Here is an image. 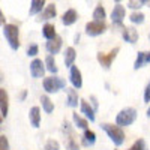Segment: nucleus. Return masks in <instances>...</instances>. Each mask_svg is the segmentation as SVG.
Returning <instances> with one entry per match:
<instances>
[{
	"label": "nucleus",
	"instance_id": "nucleus-1",
	"mask_svg": "<svg viewBox=\"0 0 150 150\" xmlns=\"http://www.w3.org/2000/svg\"><path fill=\"white\" fill-rule=\"evenodd\" d=\"M101 128L107 132L110 140L116 146H122L125 143V132H123L122 126H119V125H111V123H102Z\"/></svg>",
	"mask_w": 150,
	"mask_h": 150
},
{
	"label": "nucleus",
	"instance_id": "nucleus-2",
	"mask_svg": "<svg viewBox=\"0 0 150 150\" xmlns=\"http://www.w3.org/2000/svg\"><path fill=\"white\" fill-rule=\"evenodd\" d=\"M3 35L12 50L20 48V30L15 24H5L3 26Z\"/></svg>",
	"mask_w": 150,
	"mask_h": 150
},
{
	"label": "nucleus",
	"instance_id": "nucleus-3",
	"mask_svg": "<svg viewBox=\"0 0 150 150\" xmlns=\"http://www.w3.org/2000/svg\"><path fill=\"white\" fill-rule=\"evenodd\" d=\"M135 120H137V110L132 107L123 108L116 116V125H119V126H131Z\"/></svg>",
	"mask_w": 150,
	"mask_h": 150
},
{
	"label": "nucleus",
	"instance_id": "nucleus-4",
	"mask_svg": "<svg viewBox=\"0 0 150 150\" xmlns=\"http://www.w3.org/2000/svg\"><path fill=\"white\" fill-rule=\"evenodd\" d=\"M65 87H66L65 80H62L59 77H48L44 80V89L47 93H56L60 89H65Z\"/></svg>",
	"mask_w": 150,
	"mask_h": 150
},
{
	"label": "nucleus",
	"instance_id": "nucleus-5",
	"mask_svg": "<svg viewBox=\"0 0 150 150\" xmlns=\"http://www.w3.org/2000/svg\"><path fill=\"white\" fill-rule=\"evenodd\" d=\"M119 51H120V48L116 47V48H112L111 51L107 53V54L98 53V54H96V59H98V62H99V65H101L102 68H105V69H110V66H111V63H112V60L117 57Z\"/></svg>",
	"mask_w": 150,
	"mask_h": 150
},
{
	"label": "nucleus",
	"instance_id": "nucleus-6",
	"mask_svg": "<svg viewBox=\"0 0 150 150\" xmlns=\"http://www.w3.org/2000/svg\"><path fill=\"white\" fill-rule=\"evenodd\" d=\"M107 30V24L105 21H90L86 24V33L89 36H99Z\"/></svg>",
	"mask_w": 150,
	"mask_h": 150
},
{
	"label": "nucleus",
	"instance_id": "nucleus-7",
	"mask_svg": "<svg viewBox=\"0 0 150 150\" xmlns=\"http://www.w3.org/2000/svg\"><path fill=\"white\" fill-rule=\"evenodd\" d=\"M45 69H47V68H45V63H42L41 59H35L32 63H30V74H32L33 78H41V77H44Z\"/></svg>",
	"mask_w": 150,
	"mask_h": 150
},
{
	"label": "nucleus",
	"instance_id": "nucleus-8",
	"mask_svg": "<svg viewBox=\"0 0 150 150\" xmlns=\"http://www.w3.org/2000/svg\"><path fill=\"white\" fill-rule=\"evenodd\" d=\"M69 80H71V84L74 86V89H81L83 87V75H81V71L77 66L71 68Z\"/></svg>",
	"mask_w": 150,
	"mask_h": 150
},
{
	"label": "nucleus",
	"instance_id": "nucleus-9",
	"mask_svg": "<svg viewBox=\"0 0 150 150\" xmlns=\"http://www.w3.org/2000/svg\"><path fill=\"white\" fill-rule=\"evenodd\" d=\"M125 14H126V12H125V8L122 5H116L114 9H112V12H111L112 24H114V26H122V21L125 18Z\"/></svg>",
	"mask_w": 150,
	"mask_h": 150
},
{
	"label": "nucleus",
	"instance_id": "nucleus-10",
	"mask_svg": "<svg viewBox=\"0 0 150 150\" xmlns=\"http://www.w3.org/2000/svg\"><path fill=\"white\" fill-rule=\"evenodd\" d=\"M62 44H63V39H62V38L57 35L56 38H54V39H51V41H48L47 42V51L50 53V54H57L59 51H60V50H62Z\"/></svg>",
	"mask_w": 150,
	"mask_h": 150
},
{
	"label": "nucleus",
	"instance_id": "nucleus-11",
	"mask_svg": "<svg viewBox=\"0 0 150 150\" xmlns=\"http://www.w3.org/2000/svg\"><path fill=\"white\" fill-rule=\"evenodd\" d=\"M57 15V9H56V5L54 3H50L45 6V9L39 14V21H48V20H51V18H56Z\"/></svg>",
	"mask_w": 150,
	"mask_h": 150
},
{
	"label": "nucleus",
	"instance_id": "nucleus-12",
	"mask_svg": "<svg viewBox=\"0 0 150 150\" xmlns=\"http://www.w3.org/2000/svg\"><path fill=\"white\" fill-rule=\"evenodd\" d=\"M147 63H150V51H140L138 54H137L134 69H140V68L146 66Z\"/></svg>",
	"mask_w": 150,
	"mask_h": 150
},
{
	"label": "nucleus",
	"instance_id": "nucleus-13",
	"mask_svg": "<svg viewBox=\"0 0 150 150\" xmlns=\"http://www.w3.org/2000/svg\"><path fill=\"white\" fill-rule=\"evenodd\" d=\"M80 105H81V112L87 117V120H90V122H95V108L90 107V104L86 101V99H81L80 101Z\"/></svg>",
	"mask_w": 150,
	"mask_h": 150
},
{
	"label": "nucleus",
	"instance_id": "nucleus-14",
	"mask_svg": "<svg viewBox=\"0 0 150 150\" xmlns=\"http://www.w3.org/2000/svg\"><path fill=\"white\" fill-rule=\"evenodd\" d=\"M29 119L33 128H39L41 125V108L39 107H32L29 111Z\"/></svg>",
	"mask_w": 150,
	"mask_h": 150
},
{
	"label": "nucleus",
	"instance_id": "nucleus-15",
	"mask_svg": "<svg viewBox=\"0 0 150 150\" xmlns=\"http://www.w3.org/2000/svg\"><path fill=\"white\" fill-rule=\"evenodd\" d=\"M122 36H123V39L126 42H129V44H135L137 41H138V32H137L134 27H125Z\"/></svg>",
	"mask_w": 150,
	"mask_h": 150
},
{
	"label": "nucleus",
	"instance_id": "nucleus-16",
	"mask_svg": "<svg viewBox=\"0 0 150 150\" xmlns=\"http://www.w3.org/2000/svg\"><path fill=\"white\" fill-rule=\"evenodd\" d=\"M78 20V14L75 9H68L63 15H62V23L65 26H72V24Z\"/></svg>",
	"mask_w": 150,
	"mask_h": 150
},
{
	"label": "nucleus",
	"instance_id": "nucleus-17",
	"mask_svg": "<svg viewBox=\"0 0 150 150\" xmlns=\"http://www.w3.org/2000/svg\"><path fill=\"white\" fill-rule=\"evenodd\" d=\"M8 110H9V98L5 89H0V111H2V117L8 116Z\"/></svg>",
	"mask_w": 150,
	"mask_h": 150
},
{
	"label": "nucleus",
	"instance_id": "nucleus-18",
	"mask_svg": "<svg viewBox=\"0 0 150 150\" xmlns=\"http://www.w3.org/2000/svg\"><path fill=\"white\" fill-rule=\"evenodd\" d=\"M66 105L71 107V108H75V107H78V101H81V99H78V93L75 92V89H66Z\"/></svg>",
	"mask_w": 150,
	"mask_h": 150
},
{
	"label": "nucleus",
	"instance_id": "nucleus-19",
	"mask_svg": "<svg viewBox=\"0 0 150 150\" xmlns=\"http://www.w3.org/2000/svg\"><path fill=\"white\" fill-rule=\"evenodd\" d=\"M83 146L86 147H90L96 143V134L90 129H84V134H83V140H81Z\"/></svg>",
	"mask_w": 150,
	"mask_h": 150
},
{
	"label": "nucleus",
	"instance_id": "nucleus-20",
	"mask_svg": "<svg viewBox=\"0 0 150 150\" xmlns=\"http://www.w3.org/2000/svg\"><path fill=\"white\" fill-rule=\"evenodd\" d=\"M42 35H44V38H45V39H48V41L54 39V38L57 36L54 24H51V23H47L45 26L42 27Z\"/></svg>",
	"mask_w": 150,
	"mask_h": 150
},
{
	"label": "nucleus",
	"instance_id": "nucleus-21",
	"mask_svg": "<svg viewBox=\"0 0 150 150\" xmlns=\"http://www.w3.org/2000/svg\"><path fill=\"white\" fill-rule=\"evenodd\" d=\"M44 9H45V0H32V6H30L29 14L30 15L41 14Z\"/></svg>",
	"mask_w": 150,
	"mask_h": 150
},
{
	"label": "nucleus",
	"instance_id": "nucleus-22",
	"mask_svg": "<svg viewBox=\"0 0 150 150\" xmlns=\"http://www.w3.org/2000/svg\"><path fill=\"white\" fill-rule=\"evenodd\" d=\"M75 57H77V53H75V48L74 47H68L66 51H65V65L72 68L74 66V62H75Z\"/></svg>",
	"mask_w": 150,
	"mask_h": 150
},
{
	"label": "nucleus",
	"instance_id": "nucleus-23",
	"mask_svg": "<svg viewBox=\"0 0 150 150\" xmlns=\"http://www.w3.org/2000/svg\"><path fill=\"white\" fill-rule=\"evenodd\" d=\"M72 120L75 123V126L80 128V129H89V120L87 119H83L78 112H74L72 114Z\"/></svg>",
	"mask_w": 150,
	"mask_h": 150
},
{
	"label": "nucleus",
	"instance_id": "nucleus-24",
	"mask_svg": "<svg viewBox=\"0 0 150 150\" xmlns=\"http://www.w3.org/2000/svg\"><path fill=\"white\" fill-rule=\"evenodd\" d=\"M41 102H42V108H44V111L47 112V114H50V112L54 111V104L51 102V99L48 98V95H42L41 96Z\"/></svg>",
	"mask_w": 150,
	"mask_h": 150
},
{
	"label": "nucleus",
	"instance_id": "nucleus-25",
	"mask_svg": "<svg viewBox=\"0 0 150 150\" xmlns=\"http://www.w3.org/2000/svg\"><path fill=\"white\" fill-rule=\"evenodd\" d=\"M105 17H107V14H105L104 6H102V5H98V6L95 8V11H93V18H95V21H105Z\"/></svg>",
	"mask_w": 150,
	"mask_h": 150
},
{
	"label": "nucleus",
	"instance_id": "nucleus-26",
	"mask_svg": "<svg viewBox=\"0 0 150 150\" xmlns=\"http://www.w3.org/2000/svg\"><path fill=\"white\" fill-rule=\"evenodd\" d=\"M45 66H47V71L51 72V74H57V65H56V60L53 56H47L45 59Z\"/></svg>",
	"mask_w": 150,
	"mask_h": 150
},
{
	"label": "nucleus",
	"instance_id": "nucleus-27",
	"mask_svg": "<svg viewBox=\"0 0 150 150\" xmlns=\"http://www.w3.org/2000/svg\"><path fill=\"white\" fill-rule=\"evenodd\" d=\"M144 14L143 12H132V14L129 15V20H131V23H134V24H141V23H144Z\"/></svg>",
	"mask_w": 150,
	"mask_h": 150
},
{
	"label": "nucleus",
	"instance_id": "nucleus-28",
	"mask_svg": "<svg viewBox=\"0 0 150 150\" xmlns=\"http://www.w3.org/2000/svg\"><path fill=\"white\" fill-rule=\"evenodd\" d=\"M131 150H149V149H147L146 141H144L143 138H138V140L134 143V146L131 147Z\"/></svg>",
	"mask_w": 150,
	"mask_h": 150
},
{
	"label": "nucleus",
	"instance_id": "nucleus-29",
	"mask_svg": "<svg viewBox=\"0 0 150 150\" xmlns=\"http://www.w3.org/2000/svg\"><path fill=\"white\" fill-rule=\"evenodd\" d=\"M59 149H60V144L56 140H48L44 146V150H59Z\"/></svg>",
	"mask_w": 150,
	"mask_h": 150
},
{
	"label": "nucleus",
	"instance_id": "nucleus-30",
	"mask_svg": "<svg viewBox=\"0 0 150 150\" xmlns=\"http://www.w3.org/2000/svg\"><path fill=\"white\" fill-rule=\"evenodd\" d=\"M0 150H9V143L5 135H0Z\"/></svg>",
	"mask_w": 150,
	"mask_h": 150
},
{
	"label": "nucleus",
	"instance_id": "nucleus-31",
	"mask_svg": "<svg viewBox=\"0 0 150 150\" xmlns=\"http://www.w3.org/2000/svg\"><path fill=\"white\" fill-rule=\"evenodd\" d=\"M38 51H39V47L33 44V45H30V47L27 48V56H32V57H33V56L38 54Z\"/></svg>",
	"mask_w": 150,
	"mask_h": 150
},
{
	"label": "nucleus",
	"instance_id": "nucleus-32",
	"mask_svg": "<svg viewBox=\"0 0 150 150\" xmlns=\"http://www.w3.org/2000/svg\"><path fill=\"white\" fill-rule=\"evenodd\" d=\"M128 6L132 8V9H140V8L143 6V3L140 2V0H129V2H128Z\"/></svg>",
	"mask_w": 150,
	"mask_h": 150
},
{
	"label": "nucleus",
	"instance_id": "nucleus-33",
	"mask_svg": "<svg viewBox=\"0 0 150 150\" xmlns=\"http://www.w3.org/2000/svg\"><path fill=\"white\" fill-rule=\"evenodd\" d=\"M144 102H150V81L146 86V90H144Z\"/></svg>",
	"mask_w": 150,
	"mask_h": 150
},
{
	"label": "nucleus",
	"instance_id": "nucleus-34",
	"mask_svg": "<svg viewBox=\"0 0 150 150\" xmlns=\"http://www.w3.org/2000/svg\"><path fill=\"white\" fill-rule=\"evenodd\" d=\"M90 99H92L93 108H95V111H96V110H98V99H96V96H90Z\"/></svg>",
	"mask_w": 150,
	"mask_h": 150
},
{
	"label": "nucleus",
	"instance_id": "nucleus-35",
	"mask_svg": "<svg viewBox=\"0 0 150 150\" xmlns=\"http://www.w3.org/2000/svg\"><path fill=\"white\" fill-rule=\"evenodd\" d=\"M26 96H27V90H23V92H21V101H24V99H26Z\"/></svg>",
	"mask_w": 150,
	"mask_h": 150
},
{
	"label": "nucleus",
	"instance_id": "nucleus-36",
	"mask_svg": "<svg viewBox=\"0 0 150 150\" xmlns=\"http://www.w3.org/2000/svg\"><path fill=\"white\" fill-rule=\"evenodd\" d=\"M140 2H141L143 5H149V8H150V0H140Z\"/></svg>",
	"mask_w": 150,
	"mask_h": 150
},
{
	"label": "nucleus",
	"instance_id": "nucleus-37",
	"mask_svg": "<svg viewBox=\"0 0 150 150\" xmlns=\"http://www.w3.org/2000/svg\"><path fill=\"white\" fill-rule=\"evenodd\" d=\"M0 18H2V24L5 26V17H3V12H2V14H0Z\"/></svg>",
	"mask_w": 150,
	"mask_h": 150
},
{
	"label": "nucleus",
	"instance_id": "nucleus-38",
	"mask_svg": "<svg viewBox=\"0 0 150 150\" xmlns=\"http://www.w3.org/2000/svg\"><path fill=\"white\" fill-rule=\"evenodd\" d=\"M147 117H150V107H149V110H147Z\"/></svg>",
	"mask_w": 150,
	"mask_h": 150
},
{
	"label": "nucleus",
	"instance_id": "nucleus-39",
	"mask_svg": "<svg viewBox=\"0 0 150 150\" xmlns=\"http://www.w3.org/2000/svg\"><path fill=\"white\" fill-rule=\"evenodd\" d=\"M116 2H120V0H116Z\"/></svg>",
	"mask_w": 150,
	"mask_h": 150
},
{
	"label": "nucleus",
	"instance_id": "nucleus-40",
	"mask_svg": "<svg viewBox=\"0 0 150 150\" xmlns=\"http://www.w3.org/2000/svg\"><path fill=\"white\" fill-rule=\"evenodd\" d=\"M149 39H150V35H149Z\"/></svg>",
	"mask_w": 150,
	"mask_h": 150
},
{
	"label": "nucleus",
	"instance_id": "nucleus-41",
	"mask_svg": "<svg viewBox=\"0 0 150 150\" xmlns=\"http://www.w3.org/2000/svg\"><path fill=\"white\" fill-rule=\"evenodd\" d=\"M129 150H131V149H129Z\"/></svg>",
	"mask_w": 150,
	"mask_h": 150
}]
</instances>
